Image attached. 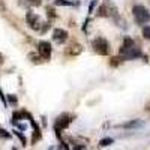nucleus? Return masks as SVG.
Wrapping results in <instances>:
<instances>
[{
	"label": "nucleus",
	"instance_id": "0eeeda50",
	"mask_svg": "<svg viewBox=\"0 0 150 150\" xmlns=\"http://www.w3.org/2000/svg\"><path fill=\"white\" fill-rule=\"evenodd\" d=\"M116 8L114 6H110V5H104L98 9V15L99 17H111V15H114L116 14Z\"/></svg>",
	"mask_w": 150,
	"mask_h": 150
},
{
	"label": "nucleus",
	"instance_id": "2eb2a0df",
	"mask_svg": "<svg viewBox=\"0 0 150 150\" xmlns=\"http://www.w3.org/2000/svg\"><path fill=\"white\" fill-rule=\"evenodd\" d=\"M17 101H18V99H17L15 95H8V102H9V104H14V105H15Z\"/></svg>",
	"mask_w": 150,
	"mask_h": 150
},
{
	"label": "nucleus",
	"instance_id": "6ab92c4d",
	"mask_svg": "<svg viewBox=\"0 0 150 150\" xmlns=\"http://www.w3.org/2000/svg\"><path fill=\"white\" fill-rule=\"evenodd\" d=\"M15 135H17L18 138L21 140V143H23L24 146H26V138H24V135H23V134H20V132H17V131H15Z\"/></svg>",
	"mask_w": 150,
	"mask_h": 150
},
{
	"label": "nucleus",
	"instance_id": "1a4fd4ad",
	"mask_svg": "<svg viewBox=\"0 0 150 150\" xmlns=\"http://www.w3.org/2000/svg\"><path fill=\"white\" fill-rule=\"evenodd\" d=\"M141 125H143V122H140V120H132V122H129V123H125V125H122V128L132 129V128H140Z\"/></svg>",
	"mask_w": 150,
	"mask_h": 150
},
{
	"label": "nucleus",
	"instance_id": "4468645a",
	"mask_svg": "<svg viewBox=\"0 0 150 150\" xmlns=\"http://www.w3.org/2000/svg\"><path fill=\"white\" fill-rule=\"evenodd\" d=\"M29 59L33 62V63H39L41 60H44L41 56H36V54H29Z\"/></svg>",
	"mask_w": 150,
	"mask_h": 150
},
{
	"label": "nucleus",
	"instance_id": "f03ea898",
	"mask_svg": "<svg viewBox=\"0 0 150 150\" xmlns=\"http://www.w3.org/2000/svg\"><path fill=\"white\" fill-rule=\"evenodd\" d=\"M92 47L95 50V53L101 54V56H107L110 53V44L107 42V39H104V38H96V39H93Z\"/></svg>",
	"mask_w": 150,
	"mask_h": 150
},
{
	"label": "nucleus",
	"instance_id": "aec40b11",
	"mask_svg": "<svg viewBox=\"0 0 150 150\" xmlns=\"http://www.w3.org/2000/svg\"><path fill=\"white\" fill-rule=\"evenodd\" d=\"M27 2L33 6H41V0H27Z\"/></svg>",
	"mask_w": 150,
	"mask_h": 150
},
{
	"label": "nucleus",
	"instance_id": "9b49d317",
	"mask_svg": "<svg viewBox=\"0 0 150 150\" xmlns=\"http://www.w3.org/2000/svg\"><path fill=\"white\" fill-rule=\"evenodd\" d=\"M47 17L50 18V20H54L57 15H56V11H54V8L53 6H47Z\"/></svg>",
	"mask_w": 150,
	"mask_h": 150
},
{
	"label": "nucleus",
	"instance_id": "423d86ee",
	"mask_svg": "<svg viewBox=\"0 0 150 150\" xmlns=\"http://www.w3.org/2000/svg\"><path fill=\"white\" fill-rule=\"evenodd\" d=\"M53 41L56 44H63L68 41V32L63 29H54L53 30Z\"/></svg>",
	"mask_w": 150,
	"mask_h": 150
},
{
	"label": "nucleus",
	"instance_id": "dca6fc26",
	"mask_svg": "<svg viewBox=\"0 0 150 150\" xmlns=\"http://www.w3.org/2000/svg\"><path fill=\"white\" fill-rule=\"evenodd\" d=\"M143 36L146 38V39H150V26H147V27L143 29Z\"/></svg>",
	"mask_w": 150,
	"mask_h": 150
},
{
	"label": "nucleus",
	"instance_id": "ddd939ff",
	"mask_svg": "<svg viewBox=\"0 0 150 150\" xmlns=\"http://www.w3.org/2000/svg\"><path fill=\"white\" fill-rule=\"evenodd\" d=\"M110 144H112V138H104V140L99 141V146H101V147H107Z\"/></svg>",
	"mask_w": 150,
	"mask_h": 150
},
{
	"label": "nucleus",
	"instance_id": "f3484780",
	"mask_svg": "<svg viewBox=\"0 0 150 150\" xmlns=\"http://www.w3.org/2000/svg\"><path fill=\"white\" fill-rule=\"evenodd\" d=\"M0 137H3V138H9L11 134H9L8 131H5L3 128H0Z\"/></svg>",
	"mask_w": 150,
	"mask_h": 150
},
{
	"label": "nucleus",
	"instance_id": "7ed1b4c3",
	"mask_svg": "<svg viewBox=\"0 0 150 150\" xmlns=\"http://www.w3.org/2000/svg\"><path fill=\"white\" fill-rule=\"evenodd\" d=\"M69 123H71V116L66 114V112H63V114H60L56 122H54V132L57 134V137H60V132L66 129L69 126Z\"/></svg>",
	"mask_w": 150,
	"mask_h": 150
},
{
	"label": "nucleus",
	"instance_id": "412c9836",
	"mask_svg": "<svg viewBox=\"0 0 150 150\" xmlns=\"http://www.w3.org/2000/svg\"><path fill=\"white\" fill-rule=\"evenodd\" d=\"M5 11V5L2 3V0H0V12H3Z\"/></svg>",
	"mask_w": 150,
	"mask_h": 150
},
{
	"label": "nucleus",
	"instance_id": "f257e3e1",
	"mask_svg": "<svg viewBox=\"0 0 150 150\" xmlns=\"http://www.w3.org/2000/svg\"><path fill=\"white\" fill-rule=\"evenodd\" d=\"M132 14H134L137 24H146V23L150 21V12L143 5H135L132 8Z\"/></svg>",
	"mask_w": 150,
	"mask_h": 150
},
{
	"label": "nucleus",
	"instance_id": "20e7f679",
	"mask_svg": "<svg viewBox=\"0 0 150 150\" xmlns=\"http://www.w3.org/2000/svg\"><path fill=\"white\" fill-rule=\"evenodd\" d=\"M26 21H27V24H29V27L30 29H33V30H41V27H42V23H41V18L38 17L35 12H32V11H29L27 12V15H26Z\"/></svg>",
	"mask_w": 150,
	"mask_h": 150
},
{
	"label": "nucleus",
	"instance_id": "6e6552de",
	"mask_svg": "<svg viewBox=\"0 0 150 150\" xmlns=\"http://www.w3.org/2000/svg\"><path fill=\"white\" fill-rule=\"evenodd\" d=\"M83 51V47L80 45V44H72V45H69L68 47V50H66V54H72V56H77V54H80Z\"/></svg>",
	"mask_w": 150,
	"mask_h": 150
},
{
	"label": "nucleus",
	"instance_id": "f8f14e48",
	"mask_svg": "<svg viewBox=\"0 0 150 150\" xmlns=\"http://www.w3.org/2000/svg\"><path fill=\"white\" fill-rule=\"evenodd\" d=\"M123 60H125V59H123L122 56H120V57H112L111 62H110V65H111V66H119L120 62H123Z\"/></svg>",
	"mask_w": 150,
	"mask_h": 150
},
{
	"label": "nucleus",
	"instance_id": "a211bd4d",
	"mask_svg": "<svg viewBox=\"0 0 150 150\" xmlns=\"http://www.w3.org/2000/svg\"><path fill=\"white\" fill-rule=\"evenodd\" d=\"M98 5V0H92V3L89 5V12H90V14H92V12H93V9H95V6Z\"/></svg>",
	"mask_w": 150,
	"mask_h": 150
},
{
	"label": "nucleus",
	"instance_id": "9d476101",
	"mask_svg": "<svg viewBox=\"0 0 150 150\" xmlns=\"http://www.w3.org/2000/svg\"><path fill=\"white\" fill-rule=\"evenodd\" d=\"M74 2H69V0H54V6H74Z\"/></svg>",
	"mask_w": 150,
	"mask_h": 150
},
{
	"label": "nucleus",
	"instance_id": "4be33fe9",
	"mask_svg": "<svg viewBox=\"0 0 150 150\" xmlns=\"http://www.w3.org/2000/svg\"><path fill=\"white\" fill-rule=\"evenodd\" d=\"M2 63H3V56L0 54V65H2Z\"/></svg>",
	"mask_w": 150,
	"mask_h": 150
},
{
	"label": "nucleus",
	"instance_id": "39448f33",
	"mask_svg": "<svg viewBox=\"0 0 150 150\" xmlns=\"http://www.w3.org/2000/svg\"><path fill=\"white\" fill-rule=\"evenodd\" d=\"M38 53H39V56L44 60H48L50 57H51V44H50L48 41H41L39 44H38Z\"/></svg>",
	"mask_w": 150,
	"mask_h": 150
}]
</instances>
